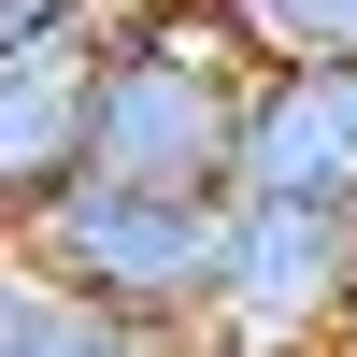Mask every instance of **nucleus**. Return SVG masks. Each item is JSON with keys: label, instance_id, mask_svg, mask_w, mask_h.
Segmentation results:
<instances>
[{"label": "nucleus", "instance_id": "obj_1", "mask_svg": "<svg viewBox=\"0 0 357 357\" xmlns=\"http://www.w3.org/2000/svg\"><path fill=\"white\" fill-rule=\"evenodd\" d=\"M229 114H243V57H229L186 0H129V15L86 43L72 172L86 186H143V200H215Z\"/></svg>", "mask_w": 357, "mask_h": 357}, {"label": "nucleus", "instance_id": "obj_2", "mask_svg": "<svg viewBox=\"0 0 357 357\" xmlns=\"http://www.w3.org/2000/svg\"><path fill=\"white\" fill-rule=\"evenodd\" d=\"M0 257H29L57 301L114 314V329H143L172 357H186L200 314H215V200H143V186H86L72 172Z\"/></svg>", "mask_w": 357, "mask_h": 357}, {"label": "nucleus", "instance_id": "obj_3", "mask_svg": "<svg viewBox=\"0 0 357 357\" xmlns=\"http://www.w3.org/2000/svg\"><path fill=\"white\" fill-rule=\"evenodd\" d=\"M357 314L343 215H272V200H215V357H329Z\"/></svg>", "mask_w": 357, "mask_h": 357}, {"label": "nucleus", "instance_id": "obj_4", "mask_svg": "<svg viewBox=\"0 0 357 357\" xmlns=\"http://www.w3.org/2000/svg\"><path fill=\"white\" fill-rule=\"evenodd\" d=\"M215 200L272 215H357V72H243Z\"/></svg>", "mask_w": 357, "mask_h": 357}, {"label": "nucleus", "instance_id": "obj_5", "mask_svg": "<svg viewBox=\"0 0 357 357\" xmlns=\"http://www.w3.org/2000/svg\"><path fill=\"white\" fill-rule=\"evenodd\" d=\"M72 114H86V43L0 57V243L72 186Z\"/></svg>", "mask_w": 357, "mask_h": 357}, {"label": "nucleus", "instance_id": "obj_6", "mask_svg": "<svg viewBox=\"0 0 357 357\" xmlns=\"http://www.w3.org/2000/svg\"><path fill=\"white\" fill-rule=\"evenodd\" d=\"M243 72H357V0H186Z\"/></svg>", "mask_w": 357, "mask_h": 357}, {"label": "nucleus", "instance_id": "obj_7", "mask_svg": "<svg viewBox=\"0 0 357 357\" xmlns=\"http://www.w3.org/2000/svg\"><path fill=\"white\" fill-rule=\"evenodd\" d=\"M0 357H172V343H143V329H114V314H86V301H57L29 257H0Z\"/></svg>", "mask_w": 357, "mask_h": 357}, {"label": "nucleus", "instance_id": "obj_8", "mask_svg": "<svg viewBox=\"0 0 357 357\" xmlns=\"http://www.w3.org/2000/svg\"><path fill=\"white\" fill-rule=\"evenodd\" d=\"M129 0H0V57H43V43H100Z\"/></svg>", "mask_w": 357, "mask_h": 357}, {"label": "nucleus", "instance_id": "obj_9", "mask_svg": "<svg viewBox=\"0 0 357 357\" xmlns=\"http://www.w3.org/2000/svg\"><path fill=\"white\" fill-rule=\"evenodd\" d=\"M329 357H357V314H343V343H329Z\"/></svg>", "mask_w": 357, "mask_h": 357}]
</instances>
